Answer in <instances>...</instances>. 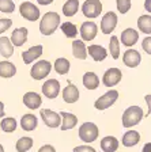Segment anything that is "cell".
Here are the masks:
<instances>
[{
	"mask_svg": "<svg viewBox=\"0 0 151 152\" xmlns=\"http://www.w3.org/2000/svg\"><path fill=\"white\" fill-rule=\"evenodd\" d=\"M60 15L55 11H49L41 18L40 22V31L42 35H52L57 30V27L60 26Z\"/></svg>",
	"mask_w": 151,
	"mask_h": 152,
	"instance_id": "obj_1",
	"label": "cell"
},
{
	"mask_svg": "<svg viewBox=\"0 0 151 152\" xmlns=\"http://www.w3.org/2000/svg\"><path fill=\"white\" fill-rule=\"evenodd\" d=\"M4 118V103L3 102H0V120Z\"/></svg>",
	"mask_w": 151,
	"mask_h": 152,
	"instance_id": "obj_44",
	"label": "cell"
},
{
	"mask_svg": "<svg viewBox=\"0 0 151 152\" xmlns=\"http://www.w3.org/2000/svg\"><path fill=\"white\" fill-rule=\"evenodd\" d=\"M16 73V66L10 61H0V77H4V79H8V77H13Z\"/></svg>",
	"mask_w": 151,
	"mask_h": 152,
	"instance_id": "obj_27",
	"label": "cell"
},
{
	"mask_svg": "<svg viewBox=\"0 0 151 152\" xmlns=\"http://www.w3.org/2000/svg\"><path fill=\"white\" fill-rule=\"evenodd\" d=\"M0 11L6 14H11L15 11V3L13 0H0Z\"/></svg>",
	"mask_w": 151,
	"mask_h": 152,
	"instance_id": "obj_35",
	"label": "cell"
},
{
	"mask_svg": "<svg viewBox=\"0 0 151 152\" xmlns=\"http://www.w3.org/2000/svg\"><path fill=\"white\" fill-rule=\"evenodd\" d=\"M42 94L49 99L57 98V95L60 94V82L56 79H48L42 84Z\"/></svg>",
	"mask_w": 151,
	"mask_h": 152,
	"instance_id": "obj_12",
	"label": "cell"
},
{
	"mask_svg": "<svg viewBox=\"0 0 151 152\" xmlns=\"http://www.w3.org/2000/svg\"><path fill=\"white\" fill-rule=\"evenodd\" d=\"M27 35H29V30L26 27H18L15 28L11 34V44L14 46H22L23 44H26L27 41Z\"/></svg>",
	"mask_w": 151,
	"mask_h": 152,
	"instance_id": "obj_18",
	"label": "cell"
},
{
	"mask_svg": "<svg viewBox=\"0 0 151 152\" xmlns=\"http://www.w3.org/2000/svg\"><path fill=\"white\" fill-rule=\"evenodd\" d=\"M79 10V0H67L63 6V14L68 18L74 16Z\"/></svg>",
	"mask_w": 151,
	"mask_h": 152,
	"instance_id": "obj_29",
	"label": "cell"
},
{
	"mask_svg": "<svg viewBox=\"0 0 151 152\" xmlns=\"http://www.w3.org/2000/svg\"><path fill=\"white\" fill-rule=\"evenodd\" d=\"M121 77H123V72L121 69L113 66V68H109L106 72L102 76V83H104L105 87H114L116 84H119L121 82Z\"/></svg>",
	"mask_w": 151,
	"mask_h": 152,
	"instance_id": "obj_9",
	"label": "cell"
},
{
	"mask_svg": "<svg viewBox=\"0 0 151 152\" xmlns=\"http://www.w3.org/2000/svg\"><path fill=\"white\" fill-rule=\"evenodd\" d=\"M72 54H74V57H76L79 60H86L87 58V48L85 45V41H82V39H74Z\"/></svg>",
	"mask_w": 151,
	"mask_h": 152,
	"instance_id": "obj_22",
	"label": "cell"
},
{
	"mask_svg": "<svg viewBox=\"0 0 151 152\" xmlns=\"http://www.w3.org/2000/svg\"><path fill=\"white\" fill-rule=\"evenodd\" d=\"M33 144H34V141H33L32 137H21L16 141L15 148L18 152H27L29 149H32Z\"/></svg>",
	"mask_w": 151,
	"mask_h": 152,
	"instance_id": "obj_33",
	"label": "cell"
},
{
	"mask_svg": "<svg viewBox=\"0 0 151 152\" xmlns=\"http://www.w3.org/2000/svg\"><path fill=\"white\" fill-rule=\"evenodd\" d=\"M79 139L82 141L90 142L95 141L98 139V134H99V130H98V126L94 122H83L80 126H79Z\"/></svg>",
	"mask_w": 151,
	"mask_h": 152,
	"instance_id": "obj_3",
	"label": "cell"
},
{
	"mask_svg": "<svg viewBox=\"0 0 151 152\" xmlns=\"http://www.w3.org/2000/svg\"><path fill=\"white\" fill-rule=\"evenodd\" d=\"M60 28L67 38H75L78 35V27L72 22H64L63 25H60Z\"/></svg>",
	"mask_w": 151,
	"mask_h": 152,
	"instance_id": "obj_32",
	"label": "cell"
},
{
	"mask_svg": "<svg viewBox=\"0 0 151 152\" xmlns=\"http://www.w3.org/2000/svg\"><path fill=\"white\" fill-rule=\"evenodd\" d=\"M61 94H63L64 102H66V103H69V104L78 102V99H79V90L75 84L71 83V80L67 82V87H64Z\"/></svg>",
	"mask_w": 151,
	"mask_h": 152,
	"instance_id": "obj_14",
	"label": "cell"
},
{
	"mask_svg": "<svg viewBox=\"0 0 151 152\" xmlns=\"http://www.w3.org/2000/svg\"><path fill=\"white\" fill-rule=\"evenodd\" d=\"M143 152H151V142H146L143 147Z\"/></svg>",
	"mask_w": 151,
	"mask_h": 152,
	"instance_id": "obj_45",
	"label": "cell"
},
{
	"mask_svg": "<svg viewBox=\"0 0 151 152\" xmlns=\"http://www.w3.org/2000/svg\"><path fill=\"white\" fill-rule=\"evenodd\" d=\"M23 104L30 110H37L41 107L42 104V98L41 95L37 94L34 91H29L23 95Z\"/></svg>",
	"mask_w": 151,
	"mask_h": 152,
	"instance_id": "obj_13",
	"label": "cell"
},
{
	"mask_svg": "<svg viewBox=\"0 0 151 152\" xmlns=\"http://www.w3.org/2000/svg\"><path fill=\"white\" fill-rule=\"evenodd\" d=\"M120 38H121V44L128 46V48H131L139 41V33L136 31L135 28L128 27L121 33V37Z\"/></svg>",
	"mask_w": 151,
	"mask_h": 152,
	"instance_id": "obj_17",
	"label": "cell"
},
{
	"mask_svg": "<svg viewBox=\"0 0 151 152\" xmlns=\"http://www.w3.org/2000/svg\"><path fill=\"white\" fill-rule=\"evenodd\" d=\"M142 48H143V50H144L146 53L151 56V37H146L144 39H143L142 41Z\"/></svg>",
	"mask_w": 151,
	"mask_h": 152,
	"instance_id": "obj_38",
	"label": "cell"
},
{
	"mask_svg": "<svg viewBox=\"0 0 151 152\" xmlns=\"http://www.w3.org/2000/svg\"><path fill=\"white\" fill-rule=\"evenodd\" d=\"M11 25H13V20H11V19H8V18L0 19V34H1V33H6L7 30L11 27Z\"/></svg>",
	"mask_w": 151,
	"mask_h": 152,
	"instance_id": "obj_37",
	"label": "cell"
},
{
	"mask_svg": "<svg viewBox=\"0 0 151 152\" xmlns=\"http://www.w3.org/2000/svg\"><path fill=\"white\" fill-rule=\"evenodd\" d=\"M61 117V130H69L74 129L78 124V117L72 113H67V111H61L60 113Z\"/></svg>",
	"mask_w": 151,
	"mask_h": 152,
	"instance_id": "obj_20",
	"label": "cell"
},
{
	"mask_svg": "<svg viewBox=\"0 0 151 152\" xmlns=\"http://www.w3.org/2000/svg\"><path fill=\"white\" fill-rule=\"evenodd\" d=\"M69 66H71L69 61L67 60V58H64V57L56 58V61H55V64H53L55 71H56L59 75H67L69 71Z\"/></svg>",
	"mask_w": 151,
	"mask_h": 152,
	"instance_id": "obj_28",
	"label": "cell"
},
{
	"mask_svg": "<svg viewBox=\"0 0 151 152\" xmlns=\"http://www.w3.org/2000/svg\"><path fill=\"white\" fill-rule=\"evenodd\" d=\"M116 4L120 14H127L131 10V0H116Z\"/></svg>",
	"mask_w": 151,
	"mask_h": 152,
	"instance_id": "obj_36",
	"label": "cell"
},
{
	"mask_svg": "<svg viewBox=\"0 0 151 152\" xmlns=\"http://www.w3.org/2000/svg\"><path fill=\"white\" fill-rule=\"evenodd\" d=\"M144 8H146V11H147V12L151 14V0H146V1H144Z\"/></svg>",
	"mask_w": 151,
	"mask_h": 152,
	"instance_id": "obj_43",
	"label": "cell"
},
{
	"mask_svg": "<svg viewBox=\"0 0 151 152\" xmlns=\"http://www.w3.org/2000/svg\"><path fill=\"white\" fill-rule=\"evenodd\" d=\"M42 50H44L42 45H34V46H32L30 49H27L26 52H23L22 53L23 63L27 64V65L29 64H32V63H34V60H37V58L41 57Z\"/></svg>",
	"mask_w": 151,
	"mask_h": 152,
	"instance_id": "obj_16",
	"label": "cell"
},
{
	"mask_svg": "<svg viewBox=\"0 0 151 152\" xmlns=\"http://www.w3.org/2000/svg\"><path fill=\"white\" fill-rule=\"evenodd\" d=\"M97 33H98V26L91 20L83 22L80 28H79V34L82 37V41H87V42L93 41L97 37Z\"/></svg>",
	"mask_w": 151,
	"mask_h": 152,
	"instance_id": "obj_11",
	"label": "cell"
},
{
	"mask_svg": "<svg viewBox=\"0 0 151 152\" xmlns=\"http://www.w3.org/2000/svg\"><path fill=\"white\" fill-rule=\"evenodd\" d=\"M117 22H119V19H117L116 12H113V11L106 12L102 16V19H101V31L104 33V34L113 33L117 26Z\"/></svg>",
	"mask_w": 151,
	"mask_h": 152,
	"instance_id": "obj_10",
	"label": "cell"
},
{
	"mask_svg": "<svg viewBox=\"0 0 151 152\" xmlns=\"http://www.w3.org/2000/svg\"><path fill=\"white\" fill-rule=\"evenodd\" d=\"M37 125H38V120L34 114H30V113L23 114L22 118H21V126L26 132H33L37 128Z\"/></svg>",
	"mask_w": 151,
	"mask_h": 152,
	"instance_id": "obj_21",
	"label": "cell"
},
{
	"mask_svg": "<svg viewBox=\"0 0 151 152\" xmlns=\"http://www.w3.org/2000/svg\"><path fill=\"white\" fill-rule=\"evenodd\" d=\"M52 71V64L48 60H40L32 66L30 69V76L34 80H42L45 79Z\"/></svg>",
	"mask_w": 151,
	"mask_h": 152,
	"instance_id": "obj_4",
	"label": "cell"
},
{
	"mask_svg": "<svg viewBox=\"0 0 151 152\" xmlns=\"http://www.w3.org/2000/svg\"><path fill=\"white\" fill-rule=\"evenodd\" d=\"M123 61L129 68H136V66L140 64V61H142V56H140V53H139L138 50H135V49H128V50H125L123 54Z\"/></svg>",
	"mask_w": 151,
	"mask_h": 152,
	"instance_id": "obj_15",
	"label": "cell"
},
{
	"mask_svg": "<svg viewBox=\"0 0 151 152\" xmlns=\"http://www.w3.org/2000/svg\"><path fill=\"white\" fill-rule=\"evenodd\" d=\"M74 152H97L90 145H78L74 148Z\"/></svg>",
	"mask_w": 151,
	"mask_h": 152,
	"instance_id": "obj_39",
	"label": "cell"
},
{
	"mask_svg": "<svg viewBox=\"0 0 151 152\" xmlns=\"http://www.w3.org/2000/svg\"><path fill=\"white\" fill-rule=\"evenodd\" d=\"M38 4H41V6H49V4L53 3V0H37Z\"/></svg>",
	"mask_w": 151,
	"mask_h": 152,
	"instance_id": "obj_42",
	"label": "cell"
},
{
	"mask_svg": "<svg viewBox=\"0 0 151 152\" xmlns=\"http://www.w3.org/2000/svg\"><path fill=\"white\" fill-rule=\"evenodd\" d=\"M0 54L4 58H10L14 54V45L8 37H0Z\"/></svg>",
	"mask_w": 151,
	"mask_h": 152,
	"instance_id": "obj_26",
	"label": "cell"
},
{
	"mask_svg": "<svg viewBox=\"0 0 151 152\" xmlns=\"http://www.w3.org/2000/svg\"><path fill=\"white\" fill-rule=\"evenodd\" d=\"M144 101H146V103H147V106H148V113L147 114H151V94L150 95H146Z\"/></svg>",
	"mask_w": 151,
	"mask_h": 152,
	"instance_id": "obj_41",
	"label": "cell"
},
{
	"mask_svg": "<svg viewBox=\"0 0 151 152\" xmlns=\"http://www.w3.org/2000/svg\"><path fill=\"white\" fill-rule=\"evenodd\" d=\"M38 152H56V149H55L53 145H50V144H45V145H42L41 148L38 149Z\"/></svg>",
	"mask_w": 151,
	"mask_h": 152,
	"instance_id": "obj_40",
	"label": "cell"
},
{
	"mask_svg": "<svg viewBox=\"0 0 151 152\" xmlns=\"http://www.w3.org/2000/svg\"><path fill=\"white\" fill-rule=\"evenodd\" d=\"M40 115H41V120L44 121V124L48 128H57L61 125L60 113H56V111L49 110V109H41Z\"/></svg>",
	"mask_w": 151,
	"mask_h": 152,
	"instance_id": "obj_8",
	"label": "cell"
},
{
	"mask_svg": "<svg viewBox=\"0 0 151 152\" xmlns=\"http://www.w3.org/2000/svg\"><path fill=\"white\" fill-rule=\"evenodd\" d=\"M117 99H119V91L117 90H109L94 102V107L97 110H106L112 104L116 103Z\"/></svg>",
	"mask_w": 151,
	"mask_h": 152,
	"instance_id": "obj_5",
	"label": "cell"
},
{
	"mask_svg": "<svg viewBox=\"0 0 151 152\" xmlns=\"http://www.w3.org/2000/svg\"><path fill=\"white\" fill-rule=\"evenodd\" d=\"M0 152H4V147L0 144Z\"/></svg>",
	"mask_w": 151,
	"mask_h": 152,
	"instance_id": "obj_46",
	"label": "cell"
},
{
	"mask_svg": "<svg viewBox=\"0 0 151 152\" xmlns=\"http://www.w3.org/2000/svg\"><path fill=\"white\" fill-rule=\"evenodd\" d=\"M119 140L114 136H106L101 140V149L104 152H116L119 149Z\"/></svg>",
	"mask_w": 151,
	"mask_h": 152,
	"instance_id": "obj_23",
	"label": "cell"
},
{
	"mask_svg": "<svg viewBox=\"0 0 151 152\" xmlns=\"http://www.w3.org/2000/svg\"><path fill=\"white\" fill-rule=\"evenodd\" d=\"M87 53L90 54V57H91L93 60L98 61V63H99V61H104L108 56V50L102 45H90V46L87 48Z\"/></svg>",
	"mask_w": 151,
	"mask_h": 152,
	"instance_id": "obj_19",
	"label": "cell"
},
{
	"mask_svg": "<svg viewBox=\"0 0 151 152\" xmlns=\"http://www.w3.org/2000/svg\"><path fill=\"white\" fill-rule=\"evenodd\" d=\"M143 117H144V113H143L142 107H139V106H129L123 113L121 122H123L124 128H132L135 125H138L143 120Z\"/></svg>",
	"mask_w": 151,
	"mask_h": 152,
	"instance_id": "obj_2",
	"label": "cell"
},
{
	"mask_svg": "<svg viewBox=\"0 0 151 152\" xmlns=\"http://www.w3.org/2000/svg\"><path fill=\"white\" fill-rule=\"evenodd\" d=\"M16 126H18V122H16L15 118L13 117H6L1 118V122H0V128L1 130L6 133H13L16 130Z\"/></svg>",
	"mask_w": 151,
	"mask_h": 152,
	"instance_id": "obj_31",
	"label": "cell"
},
{
	"mask_svg": "<svg viewBox=\"0 0 151 152\" xmlns=\"http://www.w3.org/2000/svg\"><path fill=\"white\" fill-rule=\"evenodd\" d=\"M83 86L87 90H97L99 86V77L95 72H86L83 75Z\"/></svg>",
	"mask_w": 151,
	"mask_h": 152,
	"instance_id": "obj_25",
	"label": "cell"
},
{
	"mask_svg": "<svg viewBox=\"0 0 151 152\" xmlns=\"http://www.w3.org/2000/svg\"><path fill=\"white\" fill-rule=\"evenodd\" d=\"M138 28L140 33L151 34V15H142L138 19Z\"/></svg>",
	"mask_w": 151,
	"mask_h": 152,
	"instance_id": "obj_30",
	"label": "cell"
},
{
	"mask_svg": "<svg viewBox=\"0 0 151 152\" xmlns=\"http://www.w3.org/2000/svg\"><path fill=\"white\" fill-rule=\"evenodd\" d=\"M82 12L88 19L98 18L102 12V3L99 0H86L82 6Z\"/></svg>",
	"mask_w": 151,
	"mask_h": 152,
	"instance_id": "obj_6",
	"label": "cell"
},
{
	"mask_svg": "<svg viewBox=\"0 0 151 152\" xmlns=\"http://www.w3.org/2000/svg\"><path fill=\"white\" fill-rule=\"evenodd\" d=\"M139 141H140V134L136 130H128V132H125L123 139H121V144L124 147H128V148L136 145Z\"/></svg>",
	"mask_w": 151,
	"mask_h": 152,
	"instance_id": "obj_24",
	"label": "cell"
},
{
	"mask_svg": "<svg viewBox=\"0 0 151 152\" xmlns=\"http://www.w3.org/2000/svg\"><path fill=\"white\" fill-rule=\"evenodd\" d=\"M109 52L110 56L113 57L114 60H117L120 57V41L117 35H112L109 41Z\"/></svg>",
	"mask_w": 151,
	"mask_h": 152,
	"instance_id": "obj_34",
	"label": "cell"
},
{
	"mask_svg": "<svg viewBox=\"0 0 151 152\" xmlns=\"http://www.w3.org/2000/svg\"><path fill=\"white\" fill-rule=\"evenodd\" d=\"M19 11H21L22 18L27 19L30 22L38 20V19H40V15H41L40 8H38L37 6H34L33 3H30V1H23V3L19 6Z\"/></svg>",
	"mask_w": 151,
	"mask_h": 152,
	"instance_id": "obj_7",
	"label": "cell"
}]
</instances>
